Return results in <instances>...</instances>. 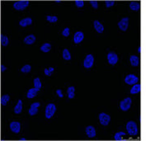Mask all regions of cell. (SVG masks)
<instances>
[{"label":"cell","mask_w":146,"mask_h":141,"mask_svg":"<svg viewBox=\"0 0 146 141\" xmlns=\"http://www.w3.org/2000/svg\"><path fill=\"white\" fill-rule=\"evenodd\" d=\"M125 128H126V131L129 135L131 136H135L138 134V125L137 124L133 121V120H129L126 125H125Z\"/></svg>","instance_id":"1"},{"label":"cell","mask_w":146,"mask_h":141,"mask_svg":"<svg viewBox=\"0 0 146 141\" xmlns=\"http://www.w3.org/2000/svg\"><path fill=\"white\" fill-rule=\"evenodd\" d=\"M56 112V106L54 103H49L45 108V117L46 119H50L54 117Z\"/></svg>","instance_id":"2"},{"label":"cell","mask_w":146,"mask_h":141,"mask_svg":"<svg viewBox=\"0 0 146 141\" xmlns=\"http://www.w3.org/2000/svg\"><path fill=\"white\" fill-rule=\"evenodd\" d=\"M132 104V99L131 97H125L123 100H121L120 102V109L122 111H129Z\"/></svg>","instance_id":"3"},{"label":"cell","mask_w":146,"mask_h":141,"mask_svg":"<svg viewBox=\"0 0 146 141\" xmlns=\"http://www.w3.org/2000/svg\"><path fill=\"white\" fill-rule=\"evenodd\" d=\"M29 6V1L26 0H21V1H17L13 3V7L17 11H23Z\"/></svg>","instance_id":"4"},{"label":"cell","mask_w":146,"mask_h":141,"mask_svg":"<svg viewBox=\"0 0 146 141\" xmlns=\"http://www.w3.org/2000/svg\"><path fill=\"white\" fill-rule=\"evenodd\" d=\"M98 119H99V122L103 126H108L111 121V117L110 115H108L105 112H101L98 115Z\"/></svg>","instance_id":"5"},{"label":"cell","mask_w":146,"mask_h":141,"mask_svg":"<svg viewBox=\"0 0 146 141\" xmlns=\"http://www.w3.org/2000/svg\"><path fill=\"white\" fill-rule=\"evenodd\" d=\"M129 23H130V19L129 17H123L121 18L119 23H118V27L119 29L121 31H126L128 30V27H129Z\"/></svg>","instance_id":"6"},{"label":"cell","mask_w":146,"mask_h":141,"mask_svg":"<svg viewBox=\"0 0 146 141\" xmlns=\"http://www.w3.org/2000/svg\"><path fill=\"white\" fill-rule=\"evenodd\" d=\"M93 64H94V56L92 54L86 55L84 60V67L87 70H89L92 68Z\"/></svg>","instance_id":"7"},{"label":"cell","mask_w":146,"mask_h":141,"mask_svg":"<svg viewBox=\"0 0 146 141\" xmlns=\"http://www.w3.org/2000/svg\"><path fill=\"white\" fill-rule=\"evenodd\" d=\"M107 59H108V63L111 65H112V66L115 65L117 64V62H118V60H119V58H118L117 54L115 52H113V51L108 52V55H107Z\"/></svg>","instance_id":"8"},{"label":"cell","mask_w":146,"mask_h":141,"mask_svg":"<svg viewBox=\"0 0 146 141\" xmlns=\"http://www.w3.org/2000/svg\"><path fill=\"white\" fill-rule=\"evenodd\" d=\"M138 82L139 78L136 75H135V74H133V73H131V74L126 75L125 78V83L126 84H128V85H132V86H133L134 84H136Z\"/></svg>","instance_id":"9"},{"label":"cell","mask_w":146,"mask_h":141,"mask_svg":"<svg viewBox=\"0 0 146 141\" xmlns=\"http://www.w3.org/2000/svg\"><path fill=\"white\" fill-rule=\"evenodd\" d=\"M9 128H10V130L14 134H18L20 133L21 131V123L19 121H12L9 125Z\"/></svg>","instance_id":"10"},{"label":"cell","mask_w":146,"mask_h":141,"mask_svg":"<svg viewBox=\"0 0 146 141\" xmlns=\"http://www.w3.org/2000/svg\"><path fill=\"white\" fill-rule=\"evenodd\" d=\"M84 39V32L81 31H76L74 35V38H73V40H74V44H80L83 40Z\"/></svg>","instance_id":"11"},{"label":"cell","mask_w":146,"mask_h":141,"mask_svg":"<svg viewBox=\"0 0 146 141\" xmlns=\"http://www.w3.org/2000/svg\"><path fill=\"white\" fill-rule=\"evenodd\" d=\"M85 132L88 138L92 139V138H95L96 135H97V131H96V129L94 126L92 125H88L85 128Z\"/></svg>","instance_id":"12"},{"label":"cell","mask_w":146,"mask_h":141,"mask_svg":"<svg viewBox=\"0 0 146 141\" xmlns=\"http://www.w3.org/2000/svg\"><path fill=\"white\" fill-rule=\"evenodd\" d=\"M93 27H94L95 31H97L98 33H99V34L103 33V31H104V26L98 20H95L93 22Z\"/></svg>","instance_id":"13"},{"label":"cell","mask_w":146,"mask_h":141,"mask_svg":"<svg viewBox=\"0 0 146 141\" xmlns=\"http://www.w3.org/2000/svg\"><path fill=\"white\" fill-rule=\"evenodd\" d=\"M36 36H34L33 34H31V35L27 36L24 38L23 42H24V44H26V45H33V44L36 42Z\"/></svg>","instance_id":"14"},{"label":"cell","mask_w":146,"mask_h":141,"mask_svg":"<svg viewBox=\"0 0 146 141\" xmlns=\"http://www.w3.org/2000/svg\"><path fill=\"white\" fill-rule=\"evenodd\" d=\"M23 101H22L21 99H19V100L17 101V104H16L13 111H14V113H15L16 115H20V114L23 112Z\"/></svg>","instance_id":"15"},{"label":"cell","mask_w":146,"mask_h":141,"mask_svg":"<svg viewBox=\"0 0 146 141\" xmlns=\"http://www.w3.org/2000/svg\"><path fill=\"white\" fill-rule=\"evenodd\" d=\"M32 24V19L31 17H25L19 22V26L22 27H27Z\"/></svg>","instance_id":"16"},{"label":"cell","mask_w":146,"mask_h":141,"mask_svg":"<svg viewBox=\"0 0 146 141\" xmlns=\"http://www.w3.org/2000/svg\"><path fill=\"white\" fill-rule=\"evenodd\" d=\"M39 89L36 88V87H32V88H30L27 93V97L29 98V99H31V98H34L35 97H36V95L38 94L39 93Z\"/></svg>","instance_id":"17"},{"label":"cell","mask_w":146,"mask_h":141,"mask_svg":"<svg viewBox=\"0 0 146 141\" xmlns=\"http://www.w3.org/2000/svg\"><path fill=\"white\" fill-rule=\"evenodd\" d=\"M130 63H131V66L133 67H137L139 64V59L137 55H132L130 56Z\"/></svg>","instance_id":"18"},{"label":"cell","mask_w":146,"mask_h":141,"mask_svg":"<svg viewBox=\"0 0 146 141\" xmlns=\"http://www.w3.org/2000/svg\"><path fill=\"white\" fill-rule=\"evenodd\" d=\"M129 7H130V9H131V11L137 12V11H139L140 9V4H139V3H138V2L133 1V2L130 3Z\"/></svg>","instance_id":"19"},{"label":"cell","mask_w":146,"mask_h":141,"mask_svg":"<svg viewBox=\"0 0 146 141\" xmlns=\"http://www.w3.org/2000/svg\"><path fill=\"white\" fill-rule=\"evenodd\" d=\"M67 94L69 99H73L75 97V87L74 86H70L67 88Z\"/></svg>","instance_id":"20"},{"label":"cell","mask_w":146,"mask_h":141,"mask_svg":"<svg viewBox=\"0 0 146 141\" xmlns=\"http://www.w3.org/2000/svg\"><path fill=\"white\" fill-rule=\"evenodd\" d=\"M62 57L66 61H69V60H71V54H70V52H69V50L68 49L64 48L63 50V51H62Z\"/></svg>","instance_id":"21"},{"label":"cell","mask_w":146,"mask_h":141,"mask_svg":"<svg viewBox=\"0 0 146 141\" xmlns=\"http://www.w3.org/2000/svg\"><path fill=\"white\" fill-rule=\"evenodd\" d=\"M0 41H1V45L3 46H8L9 45V39L7 36L3 35V34H1L0 36Z\"/></svg>","instance_id":"22"},{"label":"cell","mask_w":146,"mask_h":141,"mask_svg":"<svg viewBox=\"0 0 146 141\" xmlns=\"http://www.w3.org/2000/svg\"><path fill=\"white\" fill-rule=\"evenodd\" d=\"M10 101V96L8 94H3L1 97V104L2 106H7Z\"/></svg>","instance_id":"23"},{"label":"cell","mask_w":146,"mask_h":141,"mask_svg":"<svg viewBox=\"0 0 146 141\" xmlns=\"http://www.w3.org/2000/svg\"><path fill=\"white\" fill-rule=\"evenodd\" d=\"M51 45L50 44V43H44L41 46H40V50L42 51V52H44V53H48L49 51H50V50H51Z\"/></svg>","instance_id":"24"},{"label":"cell","mask_w":146,"mask_h":141,"mask_svg":"<svg viewBox=\"0 0 146 141\" xmlns=\"http://www.w3.org/2000/svg\"><path fill=\"white\" fill-rule=\"evenodd\" d=\"M140 88L141 86L140 84H134L133 87L131 88V91H130V93L131 94H137L139 93H140Z\"/></svg>","instance_id":"25"},{"label":"cell","mask_w":146,"mask_h":141,"mask_svg":"<svg viewBox=\"0 0 146 141\" xmlns=\"http://www.w3.org/2000/svg\"><path fill=\"white\" fill-rule=\"evenodd\" d=\"M126 135V133H125L123 131H119V132H116L114 134V140H123V136Z\"/></svg>","instance_id":"26"},{"label":"cell","mask_w":146,"mask_h":141,"mask_svg":"<svg viewBox=\"0 0 146 141\" xmlns=\"http://www.w3.org/2000/svg\"><path fill=\"white\" fill-rule=\"evenodd\" d=\"M46 21L50 23H55L58 22V17L57 16H51L48 15L46 16Z\"/></svg>","instance_id":"27"},{"label":"cell","mask_w":146,"mask_h":141,"mask_svg":"<svg viewBox=\"0 0 146 141\" xmlns=\"http://www.w3.org/2000/svg\"><path fill=\"white\" fill-rule=\"evenodd\" d=\"M33 83H34V87L37 88V89H40L42 87V83H41V81L40 78H36L33 80Z\"/></svg>","instance_id":"28"},{"label":"cell","mask_w":146,"mask_h":141,"mask_svg":"<svg viewBox=\"0 0 146 141\" xmlns=\"http://www.w3.org/2000/svg\"><path fill=\"white\" fill-rule=\"evenodd\" d=\"M31 71V66L30 64H25L21 68V72L23 73H28Z\"/></svg>","instance_id":"29"},{"label":"cell","mask_w":146,"mask_h":141,"mask_svg":"<svg viewBox=\"0 0 146 141\" xmlns=\"http://www.w3.org/2000/svg\"><path fill=\"white\" fill-rule=\"evenodd\" d=\"M38 111L39 108H35V107H30L29 111H28V113H29L30 116L33 117V116H36V115L38 113Z\"/></svg>","instance_id":"30"},{"label":"cell","mask_w":146,"mask_h":141,"mask_svg":"<svg viewBox=\"0 0 146 141\" xmlns=\"http://www.w3.org/2000/svg\"><path fill=\"white\" fill-rule=\"evenodd\" d=\"M61 34L64 37H69V35H70V29H69V27L64 28V30L62 31Z\"/></svg>","instance_id":"31"},{"label":"cell","mask_w":146,"mask_h":141,"mask_svg":"<svg viewBox=\"0 0 146 141\" xmlns=\"http://www.w3.org/2000/svg\"><path fill=\"white\" fill-rule=\"evenodd\" d=\"M74 3H75V5L78 8H82L84 6V2L83 0H76L74 2Z\"/></svg>","instance_id":"32"},{"label":"cell","mask_w":146,"mask_h":141,"mask_svg":"<svg viewBox=\"0 0 146 141\" xmlns=\"http://www.w3.org/2000/svg\"><path fill=\"white\" fill-rule=\"evenodd\" d=\"M115 5V1H105V6H106V8H111V7H113Z\"/></svg>","instance_id":"33"},{"label":"cell","mask_w":146,"mask_h":141,"mask_svg":"<svg viewBox=\"0 0 146 141\" xmlns=\"http://www.w3.org/2000/svg\"><path fill=\"white\" fill-rule=\"evenodd\" d=\"M90 5L93 9H98V1H93V0H91L90 2Z\"/></svg>","instance_id":"34"},{"label":"cell","mask_w":146,"mask_h":141,"mask_svg":"<svg viewBox=\"0 0 146 141\" xmlns=\"http://www.w3.org/2000/svg\"><path fill=\"white\" fill-rule=\"evenodd\" d=\"M40 107V103L39 102H33L31 105V107H35V108H39Z\"/></svg>","instance_id":"35"},{"label":"cell","mask_w":146,"mask_h":141,"mask_svg":"<svg viewBox=\"0 0 146 141\" xmlns=\"http://www.w3.org/2000/svg\"><path fill=\"white\" fill-rule=\"evenodd\" d=\"M44 73H45L46 76H48V77H50L51 74H52V73L49 70V69H47V68H46V69L44 70Z\"/></svg>","instance_id":"36"},{"label":"cell","mask_w":146,"mask_h":141,"mask_svg":"<svg viewBox=\"0 0 146 141\" xmlns=\"http://www.w3.org/2000/svg\"><path fill=\"white\" fill-rule=\"evenodd\" d=\"M56 95H57L59 97H60V98H62V97H64V94H63V92H62L61 89H57V90H56Z\"/></svg>","instance_id":"37"},{"label":"cell","mask_w":146,"mask_h":141,"mask_svg":"<svg viewBox=\"0 0 146 141\" xmlns=\"http://www.w3.org/2000/svg\"><path fill=\"white\" fill-rule=\"evenodd\" d=\"M8 70V67H6L4 64H1V72L3 73L4 71H6Z\"/></svg>","instance_id":"38"},{"label":"cell","mask_w":146,"mask_h":141,"mask_svg":"<svg viewBox=\"0 0 146 141\" xmlns=\"http://www.w3.org/2000/svg\"><path fill=\"white\" fill-rule=\"evenodd\" d=\"M48 69H49V70L50 71L51 73H53V72L54 71V69L53 68V67H50V68H48Z\"/></svg>","instance_id":"39"},{"label":"cell","mask_w":146,"mask_h":141,"mask_svg":"<svg viewBox=\"0 0 146 141\" xmlns=\"http://www.w3.org/2000/svg\"><path fill=\"white\" fill-rule=\"evenodd\" d=\"M138 52H139V54H140V52H141V51H140V46L139 47V49H138Z\"/></svg>","instance_id":"40"},{"label":"cell","mask_w":146,"mask_h":141,"mask_svg":"<svg viewBox=\"0 0 146 141\" xmlns=\"http://www.w3.org/2000/svg\"><path fill=\"white\" fill-rule=\"evenodd\" d=\"M21 140H26V139H25V138H22V139H21Z\"/></svg>","instance_id":"41"}]
</instances>
